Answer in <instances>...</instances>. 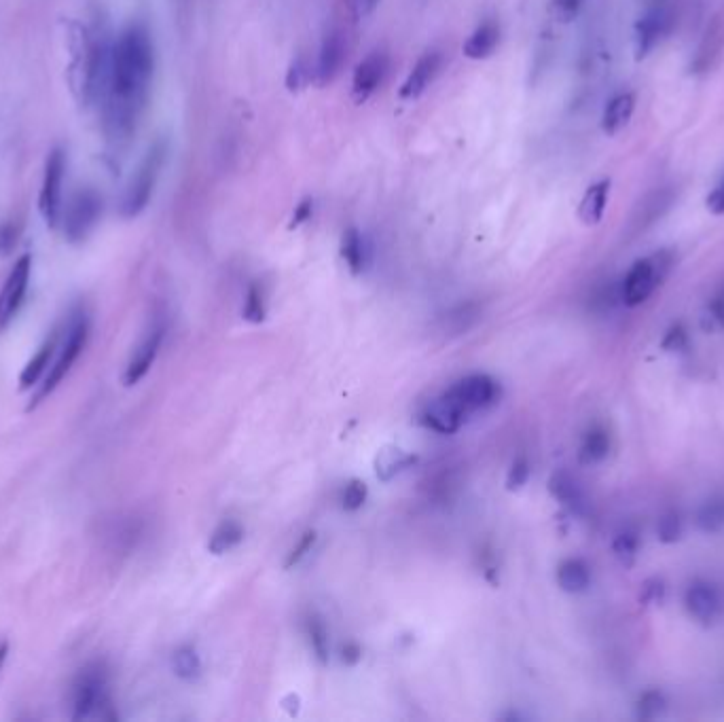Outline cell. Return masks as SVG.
<instances>
[{
  "instance_id": "obj_10",
  "label": "cell",
  "mask_w": 724,
  "mask_h": 722,
  "mask_svg": "<svg viewBox=\"0 0 724 722\" xmlns=\"http://www.w3.org/2000/svg\"><path fill=\"white\" fill-rule=\"evenodd\" d=\"M30 274H32V257L22 255L15 261L3 284V291H0V333L7 331L15 316L20 314L28 295Z\"/></svg>"
},
{
  "instance_id": "obj_4",
  "label": "cell",
  "mask_w": 724,
  "mask_h": 722,
  "mask_svg": "<svg viewBox=\"0 0 724 722\" xmlns=\"http://www.w3.org/2000/svg\"><path fill=\"white\" fill-rule=\"evenodd\" d=\"M87 337H89V320H87V314L83 310H77L72 312L70 316V322H68V329L64 333V341H62V348H60V356L56 363H53V367L49 369L45 382L39 390V394L34 396V403H41L47 394H51L53 390H56L62 379L70 373L72 365L77 363V358L81 356V352L85 350L87 346Z\"/></svg>"
},
{
  "instance_id": "obj_38",
  "label": "cell",
  "mask_w": 724,
  "mask_h": 722,
  "mask_svg": "<svg viewBox=\"0 0 724 722\" xmlns=\"http://www.w3.org/2000/svg\"><path fill=\"white\" fill-rule=\"evenodd\" d=\"M705 206H708V210L712 214H724V178L720 180V185L716 189H712V193L708 195V200H705Z\"/></svg>"
},
{
  "instance_id": "obj_34",
  "label": "cell",
  "mask_w": 724,
  "mask_h": 722,
  "mask_svg": "<svg viewBox=\"0 0 724 722\" xmlns=\"http://www.w3.org/2000/svg\"><path fill=\"white\" fill-rule=\"evenodd\" d=\"M583 5H585V0H553L551 7H553V15L557 17V20L568 24V22L576 20Z\"/></svg>"
},
{
  "instance_id": "obj_1",
  "label": "cell",
  "mask_w": 724,
  "mask_h": 722,
  "mask_svg": "<svg viewBox=\"0 0 724 722\" xmlns=\"http://www.w3.org/2000/svg\"><path fill=\"white\" fill-rule=\"evenodd\" d=\"M155 75V47L149 30L132 24L113 43L111 66L100 100L104 132L113 144H125L134 134L149 102Z\"/></svg>"
},
{
  "instance_id": "obj_11",
  "label": "cell",
  "mask_w": 724,
  "mask_h": 722,
  "mask_svg": "<svg viewBox=\"0 0 724 722\" xmlns=\"http://www.w3.org/2000/svg\"><path fill=\"white\" fill-rule=\"evenodd\" d=\"M164 337H166V329L164 324H157V327H153L147 335H144V339L138 344V348L134 350L132 358L128 367H125V373H123V384L132 388L136 386L140 379L147 375L155 363V358L161 350V344H164Z\"/></svg>"
},
{
  "instance_id": "obj_23",
  "label": "cell",
  "mask_w": 724,
  "mask_h": 722,
  "mask_svg": "<svg viewBox=\"0 0 724 722\" xmlns=\"http://www.w3.org/2000/svg\"><path fill=\"white\" fill-rule=\"evenodd\" d=\"M415 462L413 456H409L407 451H403L401 447L388 445L382 451H379L375 458V473L382 481H390L394 479L398 473L405 471L407 466H411Z\"/></svg>"
},
{
  "instance_id": "obj_25",
  "label": "cell",
  "mask_w": 724,
  "mask_h": 722,
  "mask_svg": "<svg viewBox=\"0 0 724 722\" xmlns=\"http://www.w3.org/2000/svg\"><path fill=\"white\" fill-rule=\"evenodd\" d=\"M244 540V528L238 521H223L219 528H216L208 540V551L212 555H223L231 549L238 547Z\"/></svg>"
},
{
  "instance_id": "obj_16",
  "label": "cell",
  "mask_w": 724,
  "mask_h": 722,
  "mask_svg": "<svg viewBox=\"0 0 724 722\" xmlns=\"http://www.w3.org/2000/svg\"><path fill=\"white\" fill-rule=\"evenodd\" d=\"M346 60V41H343V34L333 30L324 36V43L320 47L318 66H316V77L318 83H329L337 77V72Z\"/></svg>"
},
{
  "instance_id": "obj_31",
  "label": "cell",
  "mask_w": 724,
  "mask_h": 722,
  "mask_svg": "<svg viewBox=\"0 0 724 722\" xmlns=\"http://www.w3.org/2000/svg\"><path fill=\"white\" fill-rule=\"evenodd\" d=\"M367 494V485L358 479H352L341 492V507L346 511H358L362 509V504L367 502Z\"/></svg>"
},
{
  "instance_id": "obj_13",
  "label": "cell",
  "mask_w": 724,
  "mask_h": 722,
  "mask_svg": "<svg viewBox=\"0 0 724 722\" xmlns=\"http://www.w3.org/2000/svg\"><path fill=\"white\" fill-rule=\"evenodd\" d=\"M386 70H388V58L384 51L369 53V56L356 66L352 79V92L358 102H365L369 96L377 92V87L382 85L386 77Z\"/></svg>"
},
{
  "instance_id": "obj_26",
  "label": "cell",
  "mask_w": 724,
  "mask_h": 722,
  "mask_svg": "<svg viewBox=\"0 0 724 722\" xmlns=\"http://www.w3.org/2000/svg\"><path fill=\"white\" fill-rule=\"evenodd\" d=\"M172 670L180 680L195 682L202 676V659L193 646H180L172 655Z\"/></svg>"
},
{
  "instance_id": "obj_28",
  "label": "cell",
  "mask_w": 724,
  "mask_h": 722,
  "mask_svg": "<svg viewBox=\"0 0 724 722\" xmlns=\"http://www.w3.org/2000/svg\"><path fill=\"white\" fill-rule=\"evenodd\" d=\"M608 449H610V439L606 435V430L591 428L581 445V460L585 464L602 462L608 456Z\"/></svg>"
},
{
  "instance_id": "obj_24",
  "label": "cell",
  "mask_w": 724,
  "mask_h": 722,
  "mask_svg": "<svg viewBox=\"0 0 724 722\" xmlns=\"http://www.w3.org/2000/svg\"><path fill=\"white\" fill-rule=\"evenodd\" d=\"M549 490L555 500H559L564 507L578 511L583 507V490L578 481L568 473H555L549 481Z\"/></svg>"
},
{
  "instance_id": "obj_5",
  "label": "cell",
  "mask_w": 724,
  "mask_h": 722,
  "mask_svg": "<svg viewBox=\"0 0 724 722\" xmlns=\"http://www.w3.org/2000/svg\"><path fill=\"white\" fill-rule=\"evenodd\" d=\"M674 26V13L667 0H650L648 7L633 24V53L636 60H646Z\"/></svg>"
},
{
  "instance_id": "obj_33",
  "label": "cell",
  "mask_w": 724,
  "mask_h": 722,
  "mask_svg": "<svg viewBox=\"0 0 724 722\" xmlns=\"http://www.w3.org/2000/svg\"><path fill=\"white\" fill-rule=\"evenodd\" d=\"M22 225L17 221H5L0 223V257H9L20 240Z\"/></svg>"
},
{
  "instance_id": "obj_17",
  "label": "cell",
  "mask_w": 724,
  "mask_h": 722,
  "mask_svg": "<svg viewBox=\"0 0 724 722\" xmlns=\"http://www.w3.org/2000/svg\"><path fill=\"white\" fill-rule=\"evenodd\" d=\"M636 113V94L633 92H621L614 96L602 115V132L606 136H617L621 134L633 119Z\"/></svg>"
},
{
  "instance_id": "obj_42",
  "label": "cell",
  "mask_w": 724,
  "mask_h": 722,
  "mask_svg": "<svg viewBox=\"0 0 724 722\" xmlns=\"http://www.w3.org/2000/svg\"><path fill=\"white\" fill-rule=\"evenodd\" d=\"M360 657H362V651H360V646L356 642H348L346 646H343V657L341 659L346 665H356L360 661Z\"/></svg>"
},
{
  "instance_id": "obj_3",
  "label": "cell",
  "mask_w": 724,
  "mask_h": 722,
  "mask_svg": "<svg viewBox=\"0 0 724 722\" xmlns=\"http://www.w3.org/2000/svg\"><path fill=\"white\" fill-rule=\"evenodd\" d=\"M166 155H168L166 140H157V142H153V147L140 161V166H138L136 174L132 176L130 185H128V189H125V195L121 200V214L125 216V219H136L138 214L147 210L149 202L153 200V193L157 187V180L161 176V170H164Z\"/></svg>"
},
{
  "instance_id": "obj_22",
  "label": "cell",
  "mask_w": 724,
  "mask_h": 722,
  "mask_svg": "<svg viewBox=\"0 0 724 722\" xmlns=\"http://www.w3.org/2000/svg\"><path fill=\"white\" fill-rule=\"evenodd\" d=\"M56 346H58V339L51 337L47 339L45 344L39 348V352H36L30 360L28 365L24 367L22 375H20V388L22 390H30L32 386L39 384V379L47 373L49 369V360L53 356V352H56Z\"/></svg>"
},
{
  "instance_id": "obj_39",
  "label": "cell",
  "mask_w": 724,
  "mask_h": 722,
  "mask_svg": "<svg viewBox=\"0 0 724 722\" xmlns=\"http://www.w3.org/2000/svg\"><path fill=\"white\" fill-rule=\"evenodd\" d=\"M636 547H638V540L633 538L631 534H621L617 538V543H614V551H617L619 557H633V553H636Z\"/></svg>"
},
{
  "instance_id": "obj_9",
  "label": "cell",
  "mask_w": 724,
  "mask_h": 722,
  "mask_svg": "<svg viewBox=\"0 0 724 722\" xmlns=\"http://www.w3.org/2000/svg\"><path fill=\"white\" fill-rule=\"evenodd\" d=\"M665 269L667 265L663 263V255H655L633 263V267L629 269L623 280V301L629 305V308H636V305L644 303L655 293V288L661 284Z\"/></svg>"
},
{
  "instance_id": "obj_19",
  "label": "cell",
  "mask_w": 724,
  "mask_h": 722,
  "mask_svg": "<svg viewBox=\"0 0 724 722\" xmlns=\"http://www.w3.org/2000/svg\"><path fill=\"white\" fill-rule=\"evenodd\" d=\"M686 608L697 621L710 623L718 612V595L714 587L708 583L691 585L689 591H686Z\"/></svg>"
},
{
  "instance_id": "obj_7",
  "label": "cell",
  "mask_w": 724,
  "mask_h": 722,
  "mask_svg": "<svg viewBox=\"0 0 724 722\" xmlns=\"http://www.w3.org/2000/svg\"><path fill=\"white\" fill-rule=\"evenodd\" d=\"M66 151L56 147L51 149L47 161H45V174H43V185H41V197H39V210L43 221L49 229H58L64 212V178H66Z\"/></svg>"
},
{
  "instance_id": "obj_18",
  "label": "cell",
  "mask_w": 724,
  "mask_h": 722,
  "mask_svg": "<svg viewBox=\"0 0 724 722\" xmlns=\"http://www.w3.org/2000/svg\"><path fill=\"white\" fill-rule=\"evenodd\" d=\"M341 257L343 261L348 263L350 272L354 276L362 274L367 269L369 261H371V246L367 242V238L354 227H350L341 238Z\"/></svg>"
},
{
  "instance_id": "obj_37",
  "label": "cell",
  "mask_w": 724,
  "mask_h": 722,
  "mask_svg": "<svg viewBox=\"0 0 724 722\" xmlns=\"http://www.w3.org/2000/svg\"><path fill=\"white\" fill-rule=\"evenodd\" d=\"M640 716L642 718H659L665 710V701L661 693H646L640 699Z\"/></svg>"
},
{
  "instance_id": "obj_27",
  "label": "cell",
  "mask_w": 724,
  "mask_h": 722,
  "mask_svg": "<svg viewBox=\"0 0 724 722\" xmlns=\"http://www.w3.org/2000/svg\"><path fill=\"white\" fill-rule=\"evenodd\" d=\"M307 640H310V648L320 665H327L331 657V642H329V629L318 617H310L305 623Z\"/></svg>"
},
{
  "instance_id": "obj_30",
  "label": "cell",
  "mask_w": 724,
  "mask_h": 722,
  "mask_svg": "<svg viewBox=\"0 0 724 722\" xmlns=\"http://www.w3.org/2000/svg\"><path fill=\"white\" fill-rule=\"evenodd\" d=\"M699 526L705 532H718L724 526V500H708L699 511Z\"/></svg>"
},
{
  "instance_id": "obj_8",
  "label": "cell",
  "mask_w": 724,
  "mask_h": 722,
  "mask_svg": "<svg viewBox=\"0 0 724 722\" xmlns=\"http://www.w3.org/2000/svg\"><path fill=\"white\" fill-rule=\"evenodd\" d=\"M445 396L454 401L466 415H470L475 411L492 407L500 396V386L490 375L475 373L456 382L445 392Z\"/></svg>"
},
{
  "instance_id": "obj_2",
  "label": "cell",
  "mask_w": 724,
  "mask_h": 722,
  "mask_svg": "<svg viewBox=\"0 0 724 722\" xmlns=\"http://www.w3.org/2000/svg\"><path fill=\"white\" fill-rule=\"evenodd\" d=\"M115 720L111 697H108V678L100 663L81 670L72 684V720Z\"/></svg>"
},
{
  "instance_id": "obj_32",
  "label": "cell",
  "mask_w": 724,
  "mask_h": 722,
  "mask_svg": "<svg viewBox=\"0 0 724 722\" xmlns=\"http://www.w3.org/2000/svg\"><path fill=\"white\" fill-rule=\"evenodd\" d=\"M530 473H532V468H530L528 458L526 456L515 458L509 468V473H506V490H511V492L521 490V487L528 483Z\"/></svg>"
},
{
  "instance_id": "obj_35",
  "label": "cell",
  "mask_w": 724,
  "mask_h": 722,
  "mask_svg": "<svg viewBox=\"0 0 724 722\" xmlns=\"http://www.w3.org/2000/svg\"><path fill=\"white\" fill-rule=\"evenodd\" d=\"M314 543H316V532H314V530L305 532V534L301 536L299 543H297V547H295L291 553H288V559H286L284 568H293V566H297V564L301 562V559H303L307 553L312 551Z\"/></svg>"
},
{
  "instance_id": "obj_15",
  "label": "cell",
  "mask_w": 724,
  "mask_h": 722,
  "mask_svg": "<svg viewBox=\"0 0 724 722\" xmlns=\"http://www.w3.org/2000/svg\"><path fill=\"white\" fill-rule=\"evenodd\" d=\"M610 189H612L610 178H602V180H597V183H593L585 191L581 204H578V221L587 227L600 225L604 221V214L608 208Z\"/></svg>"
},
{
  "instance_id": "obj_40",
  "label": "cell",
  "mask_w": 724,
  "mask_h": 722,
  "mask_svg": "<svg viewBox=\"0 0 724 722\" xmlns=\"http://www.w3.org/2000/svg\"><path fill=\"white\" fill-rule=\"evenodd\" d=\"M680 534V526H678V517L669 515V517H663L661 523H659V536L663 540H676Z\"/></svg>"
},
{
  "instance_id": "obj_41",
  "label": "cell",
  "mask_w": 724,
  "mask_h": 722,
  "mask_svg": "<svg viewBox=\"0 0 724 722\" xmlns=\"http://www.w3.org/2000/svg\"><path fill=\"white\" fill-rule=\"evenodd\" d=\"M312 210H314L312 200L301 202V204L297 206V210H295V216H293V227H299V225L310 221V219H312Z\"/></svg>"
},
{
  "instance_id": "obj_21",
  "label": "cell",
  "mask_w": 724,
  "mask_h": 722,
  "mask_svg": "<svg viewBox=\"0 0 724 722\" xmlns=\"http://www.w3.org/2000/svg\"><path fill=\"white\" fill-rule=\"evenodd\" d=\"M557 585L568 593H583L591 585V572L583 559H566L557 568Z\"/></svg>"
},
{
  "instance_id": "obj_43",
  "label": "cell",
  "mask_w": 724,
  "mask_h": 722,
  "mask_svg": "<svg viewBox=\"0 0 724 722\" xmlns=\"http://www.w3.org/2000/svg\"><path fill=\"white\" fill-rule=\"evenodd\" d=\"M377 3L379 0H354V7L358 15H369L377 7Z\"/></svg>"
},
{
  "instance_id": "obj_36",
  "label": "cell",
  "mask_w": 724,
  "mask_h": 722,
  "mask_svg": "<svg viewBox=\"0 0 724 722\" xmlns=\"http://www.w3.org/2000/svg\"><path fill=\"white\" fill-rule=\"evenodd\" d=\"M312 81V70L310 66H307L305 60H297L291 70H288V77H286V85L291 89H301L303 85H307Z\"/></svg>"
},
{
  "instance_id": "obj_44",
  "label": "cell",
  "mask_w": 724,
  "mask_h": 722,
  "mask_svg": "<svg viewBox=\"0 0 724 722\" xmlns=\"http://www.w3.org/2000/svg\"><path fill=\"white\" fill-rule=\"evenodd\" d=\"M7 657H9V642H0V672H3Z\"/></svg>"
},
{
  "instance_id": "obj_20",
  "label": "cell",
  "mask_w": 724,
  "mask_h": 722,
  "mask_svg": "<svg viewBox=\"0 0 724 722\" xmlns=\"http://www.w3.org/2000/svg\"><path fill=\"white\" fill-rule=\"evenodd\" d=\"M498 43H500V26L496 22H485L468 36L462 51L470 60H485L496 51Z\"/></svg>"
},
{
  "instance_id": "obj_14",
  "label": "cell",
  "mask_w": 724,
  "mask_h": 722,
  "mask_svg": "<svg viewBox=\"0 0 724 722\" xmlns=\"http://www.w3.org/2000/svg\"><path fill=\"white\" fill-rule=\"evenodd\" d=\"M441 62H443L441 53H437V51L424 53V56L418 60V64H415L413 70L409 72L407 81L403 83V87H401V98H405V100L420 98V96L426 92V89L430 87V83L434 81V77L439 75Z\"/></svg>"
},
{
  "instance_id": "obj_29",
  "label": "cell",
  "mask_w": 724,
  "mask_h": 722,
  "mask_svg": "<svg viewBox=\"0 0 724 722\" xmlns=\"http://www.w3.org/2000/svg\"><path fill=\"white\" fill-rule=\"evenodd\" d=\"M265 314H267V308H265V299H263V291L257 286L252 284L248 288L246 293V299H244V310H242V316L244 320L252 322V324H259L265 320Z\"/></svg>"
},
{
  "instance_id": "obj_12",
  "label": "cell",
  "mask_w": 724,
  "mask_h": 722,
  "mask_svg": "<svg viewBox=\"0 0 724 722\" xmlns=\"http://www.w3.org/2000/svg\"><path fill=\"white\" fill-rule=\"evenodd\" d=\"M466 418L468 415L443 394L439 399L428 403V407L422 411L420 422L426 428L439 432V435H454V432H458L464 426Z\"/></svg>"
},
{
  "instance_id": "obj_6",
  "label": "cell",
  "mask_w": 724,
  "mask_h": 722,
  "mask_svg": "<svg viewBox=\"0 0 724 722\" xmlns=\"http://www.w3.org/2000/svg\"><path fill=\"white\" fill-rule=\"evenodd\" d=\"M102 216V197L94 189H81L64 206L62 212V233L70 244L85 242L96 229Z\"/></svg>"
}]
</instances>
